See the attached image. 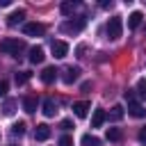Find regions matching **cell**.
<instances>
[{
  "label": "cell",
  "instance_id": "6da1fadb",
  "mask_svg": "<svg viewBox=\"0 0 146 146\" xmlns=\"http://www.w3.org/2000/svg\"><path fill=\"white\" fill-rule=\"evenodd\" d=\"M0 52L11 55V57H21V55L25 52V41H23V39H11V36H7V39L0 41Z\"/></svg>",
  "mask_w": 146,
  "mask_h": 146
},
{
  "label": "cell",
  "instance_id": "7a4b0ae2",
  "mask_svg": "<svg viewBox=\"0 0 146 146\" xmlns=\"http://www.w3.org/2000/svg\"><path fill=\"white\" fill-rule=\"evenodd\" d=\"M105 32H107V39L116 41V39L121 36V32H123V21H121V16H112V18L107 21V25H105Z\"/></svg>",
  "mask_w": 146,
  "mask_h": 146
},
{
  "label": "cell",
  "instance_id": "3957f363",
  "mask_svg": "<svg viewBox=\"0 0 146 146\" xmlns=\"http://www.w3.org/2000/svg\"><path fill=\"white\" fill-rule=\"evenodd\" d=\"M84 25H87L84 18H71V21H64L59 30H62L64 34H78V32L84 30Z\"/></svg>",
  "mask_w": 146,
  "mask_h": 146
},
{
  "label": "cell",
  "instance_id": "277c9868",
  "mask_svg": "<svg viewBox=\"0 0 146 146\" xmlns=\"http://www.w3.org/2000/svg\"><path fill=\"white\" fill-rule=\"evenodd\" d=\"M43 32H46V27H43L41 23H36V21L23 25V34H25V36H41Z\"/></svg>",
  "mask_w": 146,
  "mask_h": 146
},
{
  "label": "cell",
  "instance_id": "5b68a950",
  "mask_svg": "<svg viewBox=\"0 0 146 146\" xmlns=\"http://www.w3.org/2000/svg\"><path fill=\"white\" fill-rule=\"evenodd\" d=\"M50 50H52V55H55L57 59H62V57L68 55V43H66V41H52V43H50Z\"/></svg>",
  "mask_w": 146,
  "mask_h": 146
},
{
  "label": "cell",
  "instance_id": "8992f818",
  "mask_svg": "<svg viewBox=\"0 0 146 146\" xmlns=\"http://www.w3.org/2000/svg\"><path fill=\"white\" fill-rule=\"evenodd\" d=\"M78 78H80V68H78V66H66V68H64V75H62V80H64L66 84H73Z\"/></svg>",
  "mask_w": 146,
  "mask_h": 146
},
{
  "label": "cell",
  "instance_id": "52a82bcc",
  "mask_svg": "<svg viewBox=\"0 0 146 146\" xmlns=\"http://www.w3.org/2000/svg\"><path fill=\"white\" fill-rule=\"evenodd\" d=\"M57 68L55 66H46L43 71H41V82H46V84H52L55 80H57Z\"/></svg>",
  "mask_w": 146,
  "mask_h": 146
},
{
  "label": "cell",
  "instance_id": "ba28073f",
  "mask_svg": "<svg viewBox=\"0 0 146 146\" xmlns=\"http://www.w3.org/2000/svg\"><path fill=\"white\" fill-rule=\"evenodd\" d=\"M89 103L87 100H78V103H73V114L78 116V119H84L87 116V112H89Z\"/></svg>",
  "mask_w": 146,
  "mask_h": 146
},
{
  "label": "cell",
  "instance_id": "9c48e42d",
  "mask_svg": "<svg viewBox=\"0 0 146 146\" xmlns=\"http://www.w3.org/2000/svg\"><path fill=\"white\" fill-rule=\"evenodd\" d=\"M43 57H46V52H43L41 46H32V48H30V62H32V64H41Z\"/></svg>",
  "mask_w": 146,
  "mask_h": 146
},
{
  "label": "cell",
  "instance_id": "30bf717a",
  "mask_svg": "<svg viewBox=\"0 0 146 146\" xmlns=\"http://www.w3.org/2000/svg\"><path fill=\"white\" fill-rule=\"evenodd\" d=\"M48 137H50V128H48L46 123H39V125L34 128V139H36V141H46Z\"/></svg>",
  "mask_w": 146,
  "mask_h": 146
},
{
  "label": "cell",
  "instance_id": "8fae6325",
  "mask_svg": "<svg viewBox=\"0 0 146 146\" xmlns=\"http://www.w3.org/2000/svg\"><path fill=\"white\" fill-rule=\"evenodd\" d=\"M23 18H25V9H16V11H11V14L7 16V25L14 27V25H18Z\"/></svg>",
  "mask_w": 146,
  "mask_h": 146
},
{
  "label": "cell",
  "instance_id": "7c38bea8",
  "mask_svg": "<svg viewBox=\"0 0 146 146\" xmlns=\"http://www.w3.org/2000/svg\"><path fill=\"white\" fill-rule=\"evenodd\" d=\"M128 112L132 114V116H137V119H141V116H146V110L137 103V100H130L128 103Z\"/></svg>",
  "mask_w": 146,
  "mask_h": 146
},
{
  "label": "cell",
  "instance_id": "4fadbf2b",
  "mask_svg": "<svg viewBox=\"0 0 146 146\" xmlns=\"http://www.w3.org/2000/svg\"><path fill=\"white\" fill-rule=\"evenodd\" d=\"M105 119H107L105 110H96V112H94V116H91V128H100V125L105 123Z\"/></svg>",
  "mask_w": 146,
  "mask_h": 146
},
{
  "label": "cell",
  "instance_id": "5bb4252c",
  "mask_svg": "<svg viewBox=\"0 0 146 146\" xmlns=\"http://www.w3.org/2000/svg\"><path fill=\"white\" fill-rule=\"evenodd\" d=\"M141 18H144L141 11H132V14L128 16V27H130V30H137V27L141 25Z\"/></svg>",
  "mask_w": 146,
  "mask_h": 146
},
{
  "label": "cell",
  "instance_id": "9a60e30c",
  "mask_svg": "<svg viewBox=\"0 0 146 146\" xmlns=\"http://www.w3.org/2000/svg\"><path fill=\"white\" fill-rule=\"evenodd\" d=\"M36 103H39V100H36L34 96H25V98H23V110H25L27 114L36 112Z\"/></svg>",
  "mask_w": 146,
  "mask_h": 146
},
{
  "label": "cell",
  "instance_id": "2e32d148",
  "mask_svg": "<svg viewBox=\"0 0 146 146\" xmlns=\"http://www.w3.org/2000/svg\"><path fill=\"white\" fill-rule=\"evenodd\" d=\"M55 112H57L55 100H52V98H46V100H43V114H46V116H55Z\"/></svg>",
  "mask_w": 146,
  "mask_h": 146
},
{
  "label": "cell",
  "instance_id": "e0dca14e",
  "mask_svg": "<svg viewBox=\"0 0 146 146\" xmlns=\"http://www.w3.org/2000/svg\"><path fill=\"white\" fill-rule=\"evenodd\" d=\"M105 137H107V141H121V139H123V132H121L119 128H107Z\"/></svg>",
  "mask_w": 146,
  "mask_h": 146
},
{
  "label": "cell",
  "instance_id": "ac0fdd59",
  "mask_svg": "<svg viewBox=\"0 0 146 146\" xmlns=\"http://www.w3.org/2000/svg\"><path fill=\"white\" fill-rule=\"evenodd\" d=\"M107 119H110V121H121V119H123V107H121V105H114V107L110 110Z\"/></svg>",
  "mask_w": 146,
  "mask_h": 146
},
{
  "label": "cell",
  "instance_id": "d6986e66",
  "mask_svg": "<svg viewBox=\"0 0 146 146\" xmlns=\"http://www.w3.org/2000/svg\"><path fill=\"white\" fill-rule=\"evenodd\" d=\"M80 144H82V146H100V139H98L96 135H82Z\"/></svg>",
  "mask_w": 146,
  "mask_h": 146
},
{
  "label": "cell",
  "instance_id": "ffe728a7",
  "mask_svg": "<svg viewBox=\"0 0 146 146\" xmlns=\"http://www.w3.org/2000/svg\"><path fill=\"white\" fill-rule=\"evenodd\" d=\"M59 9H62V14H64V16H71V14L78 9V2H62V7H59Z\"/></svg>",
  "mask_w": 146,
  "mask_h": 146
},
{
  "label": "cell",
  "instance_id": "44dd1931",
  "mask_svg": "<svg viewBox=\"0 0 146 146\" xmlns=\"http://www.w3.org/2000/svg\"><path fill=\"white\" fill-rule=\"evenodd\" d=\"M25 128H27V125H25L23 121H18V123H14V125H11V135L21 137V135H25Z\"/></svg>",
  "mask_w": 146,
  "mask_h": 146
},
{
  "label": "cell",
  "instance_id": "7402d4cb",
  "mask_svg": "<svg viewBox=\"0 0 146 146\" xmlns=\"http://www.w3.org/2000/svg\"><path fill=\"white\" fill-rule=\"evenodd\" d=\"M14 80H16V84H25V82L30 80V73H27V71H18V73L14 75Z\"/></svg>",
  "mask_w": 146,
  "mask_h": 146
},
{
  "label": "cell",
  "instance_id": "603a6c76",
  "mask_svg": "<svg viewBox=\"0 0 146 146\" xmlns=\"http://www.w3.org/2000/svg\"><path fill=\"white\" fill-rule=\"evenodd\" d=\"M14 107H16V100H7L2 110H5V114H7V116H11V114H14Z\"/></svg>",
  "mask_w": 146,
  "mask_h": 146
},
{
  "label": "cell",
  "instance_id": "cb8c5ba5",
  "mask_svg": "<svg viewBox=\"0 0 146 146\" xmlns=\"http://www.w3.org/2000/svg\"><path fill=\"white\" fill-rule=\"evenodd\" d=\"M137 94H139L141 98H146V80H139V82H137Z\"/></svg>",
  "mask_w": 146,
  "mask_h": 146
},
{
  "label": "cell",
  "instance_id": "d4e9b609",
  "mask_svg": "<svg viewBox=\"0 0 146 146\" xmlns=\"http://www.w3.org/2000/svg\"><path fill=\"white\" fill-rule=\"evenodd\" d=\"M7 89H9V82L7 80H0V98L7 96Z\"/></svg>",
  "mask_w": 146,
  "mask_h": 146
},
{
  "label": "cell",
  "instance_id": "484cf974",
  "mask_svg": "<svg viewBox=\"0 0 146 146\" xmlns=\"http://www.w3.org/2000/svg\"><path fill=\"white\" fill-rule=\"evenodd\" d=\"M59 128H62V130H71V128H73V121H71V119H64V121L59 123Z\"/></svg>",
  "mask_w": 146,
  "mask_h": 146
},
{
  "label": "cell",
  "instance_id": "4316f807",
  "mask_svg": "<svg viewBox=\"0 0 146 146\" xmlns=\"http://www.w3.org/2000/svg\"><path fill=\"white\" fill-rule=\"evenodd\" d=\"M59 146H73V139H71L68 135H64V137L59 139Z\"/></svg>",
  "mask_w": 146,
  "mask_h": 146
},
{
  "label": "cell",
  "instance_id": "83f0119b",
  "mask_svg": "<svg viewBox=\"0 0 146 146\" xmlns=\"http://www.w3.org/2000/svg\"><path fill=\"white\" fill-rule=\"evenodd\" d=\"M139 141H141V144L146 146V125H144V128L139 130Z\"/></svg>",
  "mask_w": 146,
  "mask_h": 146
},
{
  "label": "cell",
  "instance_id": "f1b7e54d",
  "mask_svg": "<svg viewBox=\"0 0 146 146\" xmlns=\"http://www.w3.org/2000/svg\"><path fill=\"white\" fill-rule=\"evenodd\" d=\"M91 89V82H82V91H89Z\"/></svg>",
  "mask_w": 146,
  "mask_h": 146
},
{
  "label": "cell",
  "instance_id": "f546056e",
  "mask_svg": "<svg viewBox=\"0 0 146 146\" xmlns=\"http://www.w3.org/2000/svg\"><path fill=\"white\" fill-rule=\"evenodd\" d=\"M11 5V0H0V7H9Z\"/></svg>",
  "mask_w": 146,
  "mask_h": 146
}]
</instances>
